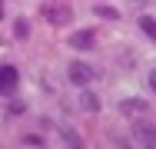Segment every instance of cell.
Masks as SVG:
<instances>
[{
	"instance_id": "11",
	"label": "cell",
	"mask_w": 156,
	"mask_h": 149,
	"mask_svg": "<svg viewBox=\"0 0 156 149\" xmlns=\"http://www.w3.org/2000/svg\"><path fill=\"white\" fill-rule=\"evenodd\" d=\"M23 146H43V136H33V133H27V136H23Z\"/></svg>"
},
{
	"instance_id": "14",
	"label": "cell",
	"mask_w": 156,
	"mask_h": 149,
	"mask_svg": "<svg viewBox=\"0 0 156 149\" xmlns=\"http://www.w3.org/2000/svg\"><path fill=\"white\" fill-rule=\"evenodd\" d=\"M146 83H150V89H153V93H156V66H153V70H150V73H146Z\"/></svg>"
},
{
	"instance_id": "1",
	"label": "cell",
	"mask_w": 156,
	"mask_h": 149,
	"mask_svg": "<svg viewBox=\"0 0 156 149\" xmlns=\"http://www.w3.org/2000/svg\"><path fill=\"white\" fill-rule=\"evenodd\" d=\"M40 17H43L47 23H53V27H66V23L73 20V7H70V3H60V0H50V3L40 7Z\"/></svg>"
},
{
	"instance_id": "13",
	"label": "cell",
	"mask_w": 156,
	"mask_h": 149,
	"mask_svg": "<svg viewBox=\"0 0 156 149\" xmlns=\"http://www.w3.org/2000/svg\"><path fill=\"white\" fill-rule=\"evenodd\" d=\"M63 143H70V146H80V139H76V133H73V129H63Z\"/></svg>"
},
{
	"instance_id": "3",
	"label": "cell",
	"mask_w": 156,
	"mask_h": 149,
	"mask_svg": "<svg viewBox=\"0 0 156 149\" xmlns=\"http://www.w3.org/2000/svg\"><path fill=\"white\" fill-rule=\"evenodd\" d=\"M66 43H70L73 50H93L96 47V33L93 30H73V33L66 36Z\"/></svg>"
},
{
	"instance_id": "15",
	"label": "cell",
	"mask_w": 156,
	"mask_h": 149,
	"mask_svg": "<svg viewBox=\"0 0 156 149\" xmlns=\"http://www.w3.org/2000/svg\"><path fill=\"white\" fill-rule=\"evenodd\" d=\"M129 3H133V7H150L153 0H129Z\"/></svg>"
},
{
	"instance_id": "10",
	"label": "cell",
	"mask_w": 156,
	"mask_h": 149,
	"mask_svg": "<svg viewBox=\"0 0 156 149\" xmlns=\"http://www.w3.org/2000/svg\"><path fill=\"white\" fill-rule=\"evenodd\" d=\"M140 30H143L150 40H156V20L153 17H140Z\"/></svg>"
},
{
	"instance_id": "5",
	"label": "cell",
	"mask_w": 156,
	"mask_h": 149,
	"mask_svg": "<svg viewBox=\"0 0 156 149\" xmlns=\"http://www.w3.org/2000/svg\"><path fill=\"white\" fill-rule=\"evenodd\" d=\"M17 80H20V73H17V66H10V63H3V66H0V86H3V93H10V89L17 86Z\"/></svg>"
},
{
	"instance_id": "9",
	"label": "cell",
	"mask_w": 156,
	"mask_h": 149,
	"mask_svg": "<svg viewBox=\"0 0 156 149\" xmlns=\"http://www.w3.org/2000/svg\"><path fill=\"white\" fill-rule=\"evenodd\" d=\"M13 36H17V40H27V36H30V23H27L23 17L13 20Z\"/></svg>"
},
{
	"instance_id": "12",
	"label": "cell",
	"mask_w": 156,
	"mask_h": 149,
	"mask_svg": "<svg viewBox=\"0 0 156 149\" xmlns=\"http://www.w3.org/2000/svg\"><path fill=\"white\" fill-rule=\"evenodd\" d=\"M23 113V103H7V116H20Z\"/></svg>"
},
{
	"instance_id": "2",
	"label": "cell",
	"mask_w": 156,
	"mask_h": 149,
	"mask_svg": "<svg viewBox=\"0 0 156 149\" xmlns=\"http://www.w3.org/2000/svg\"><path fill=\"white\" fill-rule=\"evenodd\" d=\"M66 80H70L73 86H80V89L90 86V83H93V66L83 63V60H73V63L66 66Z\"/></svg>"
},
{
	"instance_id": "7",
	"label": "cell",
	"mask_w": 156,
	"mask_h": 149,
	"mask_svg": "<svg viewBox=\"0 0 156 149\" xmlns=\"http://www.w3.org/2000/svg\"><path fill=\"white\" fill-rule=\"evenodd\" d=\"M76 103H80V109H83V113H100V96L90 93L87 86L80 89V99H76Z\"/></svg>"
},
{
	"instance_id": "8",
	"label": "cell",
	"mask_w": 156,
	"mask_h": 149,
	"mask_svg": "<svg viewBox=\"0 0 156 149\" xmlns=\"http://www.w3.org/2000/svg\"><path fill=\"white\" fill-rule=\"evenodd\" d=\"M93 13L103 17V20H120V10H113V7H106V3H93Z\"/></svg>"
},
{
	"instance_id": "4",
	"label": "cell",
	"mask_w": 156,
	"mask_h": 149,
	"mask_svg": "<svg viewBox=\"0 0 156 149\" xmlns=\"http://www.w3.org/2000/svg\"><path fill=\"white\" fill-rule=\"evenodd\" d=\"M120 116H126V119H133V116H143L146 109H150V103L146 99H136V96H129V99H120Z\"/></svg>"
},
{
	"instance_id": "6",
	"label": "cell",
	"mask_w": 156,
	"mask_h": 149,
	"mask_svg": "<svg viewBox=\"0 0 156 149\" xmlns=\"http://www.w3.org/2000/svg\"><path fill=\"white\" fill-rule=\"evenodd\" d=\"M133 136H136V143H140V146H156V126L140 123V126L133 129Z\"/></svg>"
}]
</instances>
